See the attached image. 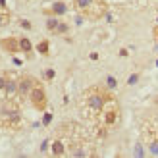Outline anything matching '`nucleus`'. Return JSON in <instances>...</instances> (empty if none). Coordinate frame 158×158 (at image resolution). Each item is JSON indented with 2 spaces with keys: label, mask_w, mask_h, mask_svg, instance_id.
Returning <instances> with one entry per match:
<instances>
[{
  "label": "nucleus",
  "mask_w": 158,
  "mask_h": 158,
  "mask_svg": "<svg viewBox=\"0 0 158 158\" xmlns=\"http://www.w3.org/2000/svg\"><path fill=\"white\" fill-rule=\"evenodd\" d=\"M50 152L54 154V156H66L68 154V147H66V143L62 139H54L52 141V148H50Z\"/></svg>",
  "instance_id": "obj_8"
},
{
  "label": "nucleus",
  "mask_w": 158,
  "mask_h": 158,
  "mask_svg": "<svg viewBox=\"0 0 158 158\" xmlns=\"http://www.w3.org/2000/svg\"><path fill=\"white\" fill-rule=\"evenodd\" d=\"M98 120H100V123L104 125V127H114V125L118 123V120H120V106H118V102L112 97L106 98L104 110H102Z\"/></svg>",
  "instance_id": "obj_4"
},
{
  "label": "nucleus",
  "mask_w": 158,
  "mask_h": 158,
  "mask_svg": "<svg viewBox=\"0 0 158 158\" xmlns=\"http://www.w3.org/2000/svg\"><path fill=\"white\" fill-rule=\"evenodd\" d=\"M106 98L108 94L104 91H100L98 87H91V89H87L83 93L81 97V104H79V108H81V114L87 118V120H98L102 110H104V104H106Z\"/></svg>",
  "instance_id": "obj_1"
},
{
  "label": "nucleus",
  "mask_w": 158,
  "mask_h": 158,
  "mask_svg": "<svg viewBox=\"0 0 158 158\" xmlns=\"http://www.w3.org/2000/svg\"><path fill=\"white\" fill-rule=\"evenodd\" d=\"M19 50L21 52H31V50H33V44H31V41H29L27 37H21L19 39Z\"/></svg>",
  "instance_id": "obj_10"
},
{
  "label": "nucleus",
  "mask_w": 158,
  "mask_h": 158,
  "mask_svg": "<svg viewBox=\"0 0 158 158\" xmlns=\"http://www.w3.org/2000/svg\"><path fill=\"white\" fill-rule=\"evenodd\" d=\"M50 120H52V114L46 112V114H44V118H43V123H44V125H48V123H50Z\"/></svg>",
  "instance_id": "obj_19"
},
{
  "label": "nucleus",
  "mask_w": 158,
  "mask_h": 158,
  "mask_svg": "<svg viewBox=\"0 0 158 158\" xmlns=\"http://www.w3.org/2000/svg\"><path fill=\"white\" fill-rule=\"evenodd\" d=\"M75 8L89 19H98L106 12V4L102 0H75Z\"/></svg>",
  "instance_id": "obj_3"
},
{
  "label": "nucleus",
  "mask_w": 158,
  "mask_h": 158,
  "mask_svg": "<svg viewBox=\"0 0 158 158\" xmlns=\"http://www.w3.org/2000/svg\"><path fill=\"white\" fill-rule=\"evenodd\" d=\"M137 79H139V75L135 73V75H131V77L127 79V83H129V85H135V83H137Z\"/></svg>",
  "instance_id": "obj_20"
},
{
  "label": "nucleus",
  "mask_w": 158,
  "mask_h": 158,
  "mask_svg": "<svg viewBox=\"0 0 158 158\" xmlns=\"http://www.w3.org/2000/svg\"><path fill=\"white\" fill-rule=\"evenodd\" d=\"M4 93H6V100H19V97H18V79L12 77V75H8Z\"/></svg>",
  "instance_id": "obj_7"
},
{
  "label": "nucleus",
  "mask_w": 158,
  "mask_h": 158,
  "mask_svg": "<svg viewBox=\"0 0 158 158\" xmlns=\"http://www.w3.org/2000/svg\"><path fill=\"white\" fill-rule=\"evenodd\" d=\"M137 156H143V148H141V145H137V151H135Z\"/></svg>",
  "instance_id": "obj_22"
},
{
  "label": "nucleus",
  "mask_w": 158,
  "mask_h": 158,
  "mask_svg": "<svg viewBox=\"0 0 158 158\" xmlns=\"http://www.w3.org/2000/svg\"><path fill=\"white\" fill-rule=\"evenodd\" d=\"M106 83H108V89H116V87H118V81H116V77H112V75H110V77L106 79Z\"/></svg>",
  "instance_id": "obj_16"
},
{
  "label": "nucleus",
  "mask_w": 158,
  "mask_h": 158,
  "mask_svg": "<svg viewBox=\"0 0 158 158\" xmlns=\"http://www.w3.org/2000/svg\"><path fill=\"white\" fill-rule=\"evenodd\" d=\"M6 81H8V75H0V91H4Z\"/></svg>",
  "instance_id": "obj_17"
},
{
  "label": "nucleus",
  "mask_w": 158,
  "mask_h": 158,
  "mask_svg": "<svg viewBox=\"0 0 158 158\" xmlns=\"http://www.w3.org/2000/svg\"><path fill=\"white\" fill-rule=\"evenodd\" d=\"M35 85H37V79H35V77H31V75H21V77L18 79V97H19V100L27 98L29 94H31V91L35 89Z\"/></svg>",
  "instance_id": "obj_5"
},
{
  "label": "nucleus",
  "mask_w": 158,
  "mask_h": 158,
  "mask_svg": "<svg viewBox=\"0 0 158 158\" xmlns=\"http://www.w3.org/2000/svg\"><path fill=\"white\" fill-rule=\"evenodd\" d=\"M29 98H31V104H33L37 110H41V112H43V110L46 108V94H44V89L41 87V83L35 85V89L31 91Z\"/></svg>",
  "instance_id": "obj_6"
},
{
  "label": "nucleus",
  "mask_w": 158,
  "mask_h": 158,
  "mask_svg": "<svg viewBox=\"0 0 158 158\" xmlns=\"http://www.w3.org/2000/svg\"><path fill=\"white\" fill-rule=\"evenodd\" d=\"M37 50L41 52V54H48V41H43L41 44L37 46Z\"/></svg>",
  "instance_id": "obj_14"
},
{
  "label": "nucleus",
  "mask_w": 158,
  "mask_h": 158,
  "mask_svg": "<svg viewBox=\"0 0 158 158\" xmlns=\"http://www.w3.org/2000/svg\"><path fill=\"white\" fill-rule=\"evenodd\" d=\"M21 27H25V29H31V23H29L27 19H23V21H21Z\"/></svg>",
  "instance_id": "obj_21"
},
{
  "label": "nucleus",
  "mask_w": 158,
  "mask_h": 158,
  "mask_svg": "<svg viewBox=\"0 0 158 158\" xmlns=\"http://www.w3.org/2000/svg\"><path fill=\"white\" fill-rule=\"evenodd\" d=\"M10 23V14L6 10H0V27H6Z\"/></svg>",
  "instance_id": "obj_12"
},
{
  "label": "nucleus",
  "mask_w": 158,
  "mask_h": 158,
  "mask_svg": "<svg viewBox=\"0 0 158 158\" xmlns=\"http://www.w3.org/2000/svg\"><path fill=\"white\" fill-rule=\"evenodd\" d=\"M58 19H54V18H50V19H46V29L48 31H56V27H58Z\"/></svg>",
  "instance_id": "obj_13"
},
{
  "label": "nucleus",
  "mask_w": 158,
  "mask_h": 158,
  "mask_svg": "<svg viewBox=\"0 0 158 158\" xmlns=\"http://www.w3.org/2000/svg\"><path fill=\"white\" fill-rule=\"evenodd\" d=\"M68 23H58V27H56V33H60V35H64V33H68Z\"/></svg>",
  "instance_id": "obj_15"
},
{
  "label": "nucleus",
  "mask_w": 158,
  "mask_h": 158,
  "mask_svg": "<svg viewBox=\"0 0 158 158\" xmlns=\"http://www.w3.org/2000/svg\"><path fill=\"white\" fill-rule=\"evenodd\" d=\"M54 75H56V72H54V69H46V72H44V77H46V79H54Z\"/></svg>",
  "instance_id": "obj_18"
},
{
  "label": "nucleus",
  "mask_w": 158,
  "mask_h": 158,
  "mask_svg": "<svg viewBox=\"0 0 158 158\" xmlns=\"http://www.w3.org/2000/svg\"><path fill=\"white\" fill-rule=\"evenodd\" d=\"M0 123L6 127L18 129L21 125V108L19 100H6L0 104Z\"/></svg>",
  "instance_id": "obj_2"
},
{
  "label": "nucleus",
  "mask_w": 158,
  "mask_h": 158,
  "mask_svg": "<svg viewBox=\"0 0 158 158\" xmlns=\"http://www.w3.org/2000/svg\"><path fill=\"white\" fill-rule=\"evenodd\" d=\"M68 12V6L64 2H54L52 4V14H56V15H62V14H66Z\"/></svg>",
  "instance_id": "obj_11"
},
{
  "label": "nucleus",
  "mask_w": 158,
  "mask_h": 158,
  "mask_svg": "<svg viewBox=\"0 0 158 158\" xmlns=\"http://www.w3.org/2000/svg\"><path fill=\"white\" fill-rule=\"evenodd\" d=\"M0 46L8 52H18L19 50V39H2Z\"/></svg>",
  "instance_id": "obj_9"
},
{
  "label": "nucleus",
  "mask_w": 158,
  "mask_h": 158,
  "mask_svg": "<svg viewBox=\"0 0 158 158\" xmlns=\"http://www.w3.org/2000/svg\"><path fill=\"white\" fill-rule=\"evenodd\" d=\"M154 35H156V39H158V27H156V29H154Z\"/></svg>",
  "instance_id": "obj_23"
}]
</instances>
